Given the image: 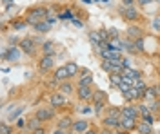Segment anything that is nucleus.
<instances>
[{"label": "nucleus", "instance_id": "obj_51", "mask_svg": "<svg viewBox=\"0 0 160 134\" xmlns=\"http://www.w3.org/2000/svg\"><path fill=\"white\" fill-rule=\"evenodd\" d=\"M149 2H153V0H138L140 6H144V4H149Z\"/></svg>", "mask_w": 160, "mask_h": 134}, {"label": "nucleus", "instance_id": "obj_18", "mask_svg": "<svg viewBox=\"0 0 160 134\" xmlns=\"http://www.w3.org/2000/svg\"><path fill=\"white\" fill-rule=\"evenodd\" d=\"M109 82L115 85V87H120L124 80H122V74H117V72H109Z\"/></svg>", "mask_w": 160, "mask_h": 134}, {"label": "nucleus", "instance_id": "obj_17", "mask_svg": "<svg viewBox=\"0 0 160 134\" xmlns=\"http://www.w3.org/2000/svg\"><path fill=\"white\" fill-rule=\"evenodd\" d=\"M73 123H75V122L71 120L69 116H64V118H62V120L58 122V127L66 131V129H73Z\"/></svg>", "mask_w": 160, "mask_h": 134}, {"label": "nucleus", "instance_id": "obj_28", "mask_svg": "<svg viewBox=\"0 0 160 134\" xmlns=\"http://www.w3.org/2000/svg\"><path fill=\"white\" fill-rule=\"evenodd\" d=\"M66 67H68V72H69V78H71V76H75V74H77V72L80 71V69H78V65H77L75 62L66 63Z\"/></svg>", "mask_w": 160, "mask_h": 134}, {"label": "nucleus", "instance_id": "obj_2", "mask_svg": "<svg viewBox=\"0 0 160 134\" xmlns=\"http://www.w3.org/2000/svg\"><path fill=\"white\" fill-rule=\"evenodd\" d=\"M120 13H122V16L126 18V20H129V22H135V20H138L140 18V15H138V11L135 9L133 6H124L122 9H120Z\"/></svg>", "mask_w": 160, "mask_h": 134}, {"label": "nucleus", "instance_id": "obj_26", "mask_svg": "<svg viewBox=\"0 0 160 134\" xmlns=\"http://www.w3.org/2000/svg\"><path fill=\"white\" fill-rule=\"evenodd\" d=\"M100 67H102L106 72H113V62H111V60H108V58H102Z\"/></svg>", "mask_w": 160, "mask_h": 134}, {"label": "nucleus", "instance_id": "obj_43", "mask_svg": "<svg viewBox=\"0 0 160 134\" xmlns=\"http://www.w3.org/2000/svg\"><path fill=\"white\" fill-rule=\"evenodd\" d=\"M104 109V103H95V113H100Z\"/></svg>", "mask_w": 160, "mask_h": 134}, {"label": "nucleus", "instance_id": "obj_22", "mask_svg": "<svg viewBox=\"0 0 160 134\" xmlns=\"http://www.w3.org/2000/svg\"><path fill=\"white\" fill-rule=\"evenodd\" d=\"M137 131H138L140 134H151V123H148V122H142V123L137 125Z\"/></svg>", "mask_w": 160, "mask_h": 134}, {"label": "nucleus", "instance_id": "obj_47", "mask_svg": "<svg viewBox=\"0 0 160 134\" xmlns=\"http://www.w3.org/2000/svg\"><path fill=\"white\" fill-rule=\"evenodd\" d=\"M122 4L129 7V6H133V4H135V0H122Z\"/></svg>", "mask_w": 160, "mask_h": 134}, {"label": "nucleus", "instance_id": "obj_50", "mask_svg": "<svg viewBox=\"0 0 160 134\" xmlns=\"http://www.w3.org/2000/svg\"><path fill=\"white\" fill-rule=\"evenodd\" d=\"M66 132H68V131H64V129H60V127H58V129H57L53 134H66Z\"/></svg>", "mask_w": 160, "mask_h": 134}, {"label": "nucleus", "instance_id": "obj_25", "mask_svg": "<svg viewBox=\"0 0 160 134\" xmlns=\"http://www.w3.org/2000/svg\"><path fill=\"white\" fill-rule=\"evenodd\" d=\"M26 25H28V22H26V20H11V27H13L15 31L26 29Z\"/></svg>", "mask_w": 160, "mask_h": 134}, {"label": "nucleus", "instance_id": "obj_37", "mask_svg": "<svg viewBox=\"0 0 160 134\" xmlns=\"http://www.w3.org/2000/svg\"><path fill=\"white\" fill-rule=\"evenodd\" d=\"M22 113H24V107H18V109H17L15 113H11V120H17V118H18V116H20Z\"/></svg>", "mask_w": 160, "mask_h": 134}, {"label": "nucleus", "instance_id": "obj_19", "mask_svg": "<svg viewBox=\"0 0 160 134\" xmlns=\"http://www.w3.org/2000/svg\"><path fill=\"white\" fill-rule=\"evenodd\" d=\"M122 45H124V49L128 53H140L138 49H137V45H135V42L133 40H124L122 42Z\"/></svg>", "mask_w": 160, "mask_h": 134}, {"label": "nucleus", "instance_id": "obj_38", "mask_svg": "<svg viewBox=\"0 0 160 134\" xmlns=\"http://www.w3.org/2000/svg\"><path fill=\"white\" fill-rule=\"evenodd\" d=\"M118 89H120V93H122V94H126V93H128V91L131 89V85H128V83L124 82V83H122V85L118 87Z\"/></svg>", "mask_w": 160, "mask_h": 134}, {"label": "nucleus", "instance_id": "obj_12", "mask_svg": "<svg viewBox=\"0 0 160 134\" xmlns=\"http://www.w3.org/2000/svg\"><path fill=\"white\" fill-rule=\"evenodd\" d=\"M88 129H89V123L86 120H78V122L73 123V132H77V134H84Z\"/></svg>", "mask_w": 160, "mask_h": 134}, {"label": "nucleus", "instance_id": "obj_40", "mask_svg": "<svg viewBox=\"0 0 160 134\" xmlns=\"http://www.w3.org/2000/svg\"><path fill=\"white\" fill-rule=\"evenodd\" d=\"M122 65H124L126 69H131V60H128V58H122Z\"/></svg>", "mask_w": 160, "mask_h": 134}, {"label": "nucleus", "instance_id": "obj_30", "mask_svg": "<svg viewBox=\"0 0 160 134\" xmlns=\"http://www.w3.org/2000/svg\"><path fill=\"white\" fill-rule=\"evenodd\" d=\"M93 100H95V103H104L106 102V94L102 91H97V93H93Z\"/></svg>", "mask_w": 160, "mask_h": 134}, {"label": "nucleus", "instance_id": "obj_10", "mask_svg": "<svg viewBox=\"0 0 160 134\" xmlns=\"http://www.w3.org/2000/svg\"><path fill=\"white\" fill-rule=\"evenodd\" d=\"M102 123L106 125V127H111V129H120V118L118 116H111V114H108V116L102 120Z\"/></svg>", "mask_w": 160, "mask_h": 134}, {"label": "nucleus", "instance_id": "obj_20", "mask_svg": "<svg viewBox=\"0 0 160 134\" xmlns=\"http://www.w3.org/2000/svg\"><path fill=\"white\" fill-rule=\"evenodd\" d=\"M49 27H51V24L48 20H42V22H38V24L35 25V29H37L38 33H48L49 31Z\"/></svg>", "mask_w": 160, "mask_h": 134}, {"label": "nucleus", "instance_id": "obj_3", "mask_svg": "<svg viewBox=\"0 0 160 134\" xmlns=\"http://www.w3.org/2000/svg\"><path fill=\"white\" fill-rule=\"evenodd\" d=\"M77 96H78L80 102H86V100L93 98V89H91V85H78V87H77Z\"/></svg>", "mask_w": 160, "mask_h": 134}, {"label": "nucleus", "instance_id": "obj_16", "mask_svg": "<svg viewBox=\"0 0 160 134\" xmlns=\"http://www.w3.org/2000/svg\"><path fill=\"white\" fill-rule=\"evenodd\" d=\"M42 53L44 54H55V42H42Z\"/></svg>", "mask_w": 160, "mask_h": 134}, {"label": "nucleus", "instance_id": "obj_46", "mask_svg": "<svg viewBox=\"0 0 160 134\" xmlns=\"http://www.w3.org/2000/svg\"><path fill=\"white\" fill-rule=\"evenodd\" d=\"M71 24H73V25H77V27H82V22L77 20V18H73V20H71Z\"/></svg>", "mask_w": 160, "mask_h": 134}, {"label": "nucleus", "instance_id": "obj_5", "mask_svg": "<svg viewBox=\"0 0 160 134\" xmlns=\"http://www.w3.org/2000/svg\"><path fill=\"white\" fill-rule=\"evenodd\" d=\"M18 47L24 53H28V54H33V53L37 51V45H35V40H33V38H22Z\"/></svg>", "mask_w": 160, "mask_h": 134}, {"label": "nucleus", "instance_id": "obj_49", "mask_svg": "<svg viewBox=\"0 0 160 134\" xmlns=\"http://www.w3.org/2000/svg\"><path fill=\"white\" fill-rule=\"evenodd\" d=\"M17 127H20V129L26 127V122H24V120H18V122H17Z\"/></svg>", "mask_w": 160, "mask_h": 134}, {"label": "nucleus", "instance_id": "obj_44", "mask_svg": "<svg viewBox=\"0 0 160 134\" xmlns=\"http://www.w3.org/2000/svg\"><path fill=\"white\" fill-rule=\"evenodd\" d=\"M151 109H160V102H158V98H155V103H151Z\"/></svg>", "mask_w": 160, "mask_h": 134}, {"label": "nucleus", "instance_id": "obj_53", "mask_svg": "<svg viewBox=\"0 0 160 134\" xmlns=\"http://www.w3.org/2000/svg\"><path fill=\"white\" fill-rule=\"evenodd\" d=\"M153 25H155V29H160V22H158V20L153 22Z\"/></svg>", "mask_w": 160, "mask_h": 134}, {"label": "nucleus", "instance_id": "obj_6", "mask_svg": "<svg viewBox=\"0 0 160 134\" xmlns=\"http://www.w3.org/2000/svg\"><path fill=\"white\" fill-rule=\"evenodd\" d=\"M37 118H38L40 122H49V120H53L55 118V111L53 109H46V107H42V109H38L37 111V114H35Z\"/></svg>", "mask_w": 160, "mask_h": 134}, {"label": "nucleus", "instance_id": "obj_34", "mask_svg": "<svg viewBox=\"0 0 160 134\" xmlns=\"http://www.w3.org/2000/svg\"><path fill=\"white\" fill-rule=\"evenodd\" d=\"M128 71H129V74L135 78V80H140V78H142V72H140L138 69H128Z\"/></svg>", "mask_w": 160, "mask_h": 134}, {"label": "nucleus", "instance_id": "obj_42", "mask_svg": "<svg viewBox=\"0 0 160 134\" xmlns=\"http://www.w3.org/2000/svg\"><path fill=\"white\" fill-rule=\"evenodd\" d=\"M109 35H111V38H118V31L113 27V29H109Z\"/></svg>", "mask_w": 160, "mask_h": 134}, {"label": "nucleus", "instance_id": "obj_41", "mask_svg": "<svg viewBox=\"0 0 160 134\" xmlns=\"http://www.w3.org/2000/svg\"><path fill=\"white\" fill-rule=\"evenodd\" d=\"M142 122H148V123L153 125V118H151V114H148V116H142Z\"/></svg>", "mask_w": 160, "mask_h": 134}, {"label": "nucleus", "instance_id": "obj_48", "mask_svg": "<svg viewBox=\"0 0 160 134\" xmlns=\"http://www.w3.org/2000/svg\"><path fill=\"white\" fill-rule=\"evenodd\" d=\"M33 134H46V129H44V127H40V129H37Z\"/></svg>", "mask_w": 160, "mask_h": 134}, {"label": "nucleus", "instance_id": "obj_29", "mask_svg": "<svg viewBox=\"0 0 160 134\" xmlns=\"http://www.w3.org/2000/svg\"><path fill=\"white\" fill-rule=\"evenodd\" d=\"M78 85H93V74H86L78 80Z\"/></svg>", "mask_w": 160, "mask_h": 134}, {"label": "nucleus", "instance_id": "obj_24", "mask_svg": "<svg viewBox=\"0 0 160 134\" xmlns=\"http://www.w3.org/2000/svg\"><path fill=\"white\" fill-rule=\"evenodd\" d=\"M26 22H28V25H33V27H35L38 22H42V18H40V16H37V15H31V13H28Z\"/></svg>", "mask_w": 160, "mask_h": 134}, {"label": "nucleus", "instance_id": "obj_1", "mask_svg": "<svg viewBox=\"0 0 160 134\" xmlns=\"http://www.w3.org/2000/svg\"><path fill=\"white\" fill-rule=\"evenodd\" d=\"M137 120L129 116H120V131H137Z\"/></svg>", "mask_w": 160, "mask_h": 134}, {"label": "nucleus", "instance_id": "obj_56", "mask_svg": "<svg viewBox=\"0 0 160 134\" xmlns=\"http://www.w3.org/2000/svg\"><path fill=\"white\" fill-rule=\"evenodd\" d=\"M113 134H128L126 131H118V132H113Z\"/></svg>", "mask_w": 160, "mask_h": 134}, {"label": "nucleus", "instance_id": "obj_55", "mask_svg": "<svg viewBox=\"0 0 160 134\" xmlns=\"http://www.w3.org/2000/svg\"><path fill=\"white\" fill-rule=\"evenodd\" d=\"M80 2H84V4H91L93 0H80Z\"/></svg>", "mask_w": 160, "mask_h": 134}, {"label": "nucleus", "instance_id": "obj_8", "mask_svg": "<svg viewBox=\"0 0 160 134\" xmlns=\"http://www.w3.org/2000/svg\"><path fill=\"white\" fill-rule=\"evenodd\" d=\"M20 56H22V49L17 47V45H9L8 47V58L6 60H9V62H18Z\"/></svg>", "mask_w": 160, "mask_h": 134}, {"label": "nucleus", "instance_id": "obj_21", "mask_svg": "<svg viewBox=\"0 0 160 134\" xmlns=\"http://www.w3.org/2000/svg\"><path fill=\"white\" fill-rule=\"evenodd\" d=\"M58 91H60L62 94H71V93H73V85H71V83L68 82V80H66V82H62V83H60Z\"/></svg>", "mask_w": 160, "mask_h": 134}, {"label": "nucleus", "instance_id": "obj_11", "mask_svg": "<svg viewBox=\"0 0 160 134\" xmlns=\"http://www.w3.org/2000/svg\"><path fill=\"white\" fill-rule=\"evenodd\" d=\"M53 78H55V80H58V82H66V80L69 78V72H68V67H66V65H62V67H58V69H57V72L53 74Z\"/></svg>", "mask_w": 160, "mask_h": 134}, {"label": "nucleus", "instance_id": "obj_7", "mask_svg": "<svg viewBox=\"0 0 160 134\" xmlns=\"http://www.w3.org/2000/svg\"><path fill=\"white\" fill-rule=\"evenodd\" d=\"M49 102H51V105H53V107H57V109H60V107H66V105H68V100L64 98V94H62V93L51 94Z\"/></svg>", "mask_w": 160, "mask_h": 134}, {"label": "nucleus", "instance_id": "obj_39", "mask_svg": "<svg viewBox=\"0 0 160 134\" xmlns=\"http://www.w3.org/2000/svg\"><path fill=\"white\" fill-rule=\"evenodd\" d=\"M46 20L49 22V24H55V22H57V16H53V13H48V16H46Z\"/></svg>", "mask_w": 160, "mask_h": 134}, {"label": "nucleus", "instance_id": "obj_13", "mask_svg": "<svg viewBox=\"0 0 160 134\" xmlns=\"http://www.w3.org/2000/svg\"><path fill=\"white\" fill-rule=\"evenodd\" d=\"M40 127H42V122H40L37 116H33L31 120H28V123H26V129H28L29 132H35V131L40 129Z\"/></svg>", "mask_w": 160, "mask_h": 134}, {"label": "nucleus", "instance_id": "obj_15", "mask_svg": "<svg viewBox=\"0 0 160 134\" xmlns=\"http://www.w3.org/2000/svg\"><path fill=\"white\" fill-rule=\"evenodd\" d=\"M128 38L129 40H137V38H142V29L137 27V25H131L128 29Z\"/></svg>", "mask_w": 160, "mask_h": 134}, {"label": "nucleus", "instance_id": "obj_45", "mask_svg": "<svg viewBox=\"0 0 160 134\" xmlns=\"http://www.w3.org/2000/svg\"><path fill=\"white\" fill-rule=\"evenodd\" d=\"M86 74H91L89 69H80V78H82V76H86Z\"/></svg>", "mask_w": 160, "mask_h": 134}, {"label": "nucleus", "instance_id": "obj_4", "mask_svg": "<svg viewBox=\"0 0 160 134\" xmlns=\"http://www.w3.org/2000/svg\"><path fill=\"white\" fill-rule=\"evenodd\" d=\"M38 69H40V72H42V74L53 69V54H44V56L40 58Z\"/></svg>", "mask_w": 160, "mask_h": 134}, {"label": "nucleus", "instance_id": "obj_36", "mask_svg": "<svg viewBox=\"0 0 160 134\" xmlns=\"http://www.w3.org/2000/svg\"><path fill=\"white\" fill-rule=\"evenodd\" d=\"M135 45H137V49L142 53L144 51V38H137V40H135Z\"/></svg>", "mask_w": 160, "mask_h": 134}, {"label": "nucleus", "instance_id": "obj_9", "mask_svg": "<svg viewBox=\"0 0 160 134\" xmlns=\"http://www.w3.org/2000/svg\"><path fill=\"white\" fill-rule=\"evenodd\" d=\"M122 116H129V118H140V111H138V105H126L122 107Z\"/></svg>", "mask_w": 160, "mask_h": 134}, {"label": "nucleus", "instance_id": "obj_58", "mask_svg": "<svg viewBox=\"0 0 160 134\" xmlns=\"http://www.w3.org/2000/svg\"><path fill=\"white\" fill-rule=\"evenodd\" d=\"M95 2H100V0H95Z\"/></svg>", "mask_w": 160, "mask_h": 134}, {"label": "nucleus", "instance_id": "obj_35", "mask_svg": "<svg viewBox=\"0 0 160 134\" xmlns=\"http://www.w3.org/2000/svg\"><path fill=\"white\" fill-rule=\"evenodd\" d=\"M138 111H140V118H142V116H148V114H151L149 109H148L146 105H138Z\"/></svg>", "mask_w": 160, "mask_h": 134}, {"label": "nucleus", "instance_id": "obj_32", "mask_svg": "<svg viewBox=\"0 0 160 134\" xmlns=\"http://www.w3.org/2000/svg\"><path fill=\"white\" fill-rule=\"evenodd\" d=\"M11 132H13V127L2 122V123H0V134H11Z\"/></svg>", "mask_w": 160, "mask_h": 134}, {"label": "nucleus", "instance_id": "obj_23", "mask_svg": "<svg viewBox=\"0 0 160 134\" xmlns=\"http://www.w3.org/2000/svg\"><path fill=\"white\" fill-rule=\"evenodd\" d=\"M146 98H160V85H151Z\"/></svg>", "mask_w": 160, "mask_h": 134}, {"label": "nucleus", "instance_id": "obj_33", "mask_svg": "<svg viewBox=\"0 0 160 134\" xmlns=\"http://www.w3.org/2000/svg\"><path fill=\"white\" fill-rule=\"evenodd\" d=\"M60 18H62V20H73L75 16H73V13H71L69 9H66V11L60 13Z\"/></svg>", "mask_w": 160, "mask_h": 134}, {"label": "nucleus", "instance_id": "obj_54", "mask_svg": "<svg viewBox=\"0 0 160 134\" xmlns=\"http://www.w3.org/2000/svg\"><path fill=\"white\" fill-rule=\"evenodd\" d=\"M2 2H4V4H8V6H9V4H13V0H2Z\"/></svg>", "mask_w": 160, "mask_h": 134}, {"label": "nucleus", "instance_id": "obj_31", "mask_svg": "<svg viewBox=\"0 0 160 134\" xmlns=\"http://www.w3.org/2000/svg\"><path fill=\"white\" fill-rule=\"evenodd\" d=\"M98 35H100V40H102V42H109V40H111L109 29H100Z\"/></svg>", "mask_w": 160, "mask_h": 134}, {"label": "nucleus", "instance_id": "obj_27", "mask_svg": "<svg viewBox=\"0 0 160 134\" xmlns=\"http://www.w3.org/2000/svg\"><path fill=\"white\" fill-rule=\"evenodd\" d=\"M88 36H89V40H91V44H93V45H98L100 42V35H98V31H89L88 33Z\"/></svg>", "mask_w": 160, "mask_h": 134}, {"label": "nucleus", "instance_id": "obj_52", "mask_svg": "<svg viewBox=\"0 0 160 134\" xmlns=\"http://www.w3.org/2000/svg\"><path fill=\"white\" fill-rule=\"evenodd\" d=\"M84 134H98V132H97V131H93V129H88Z\"/></svg>", "mask_w": 160, "mask_h": 134}, {"label": "nucleus", "instance_id": "obj_57", "mask_svg": "<svg viewBox=\"0 0 160 134\" xmlns=\"http://www.w3.org/2000/svg\"><path fill=\"white\" fill-rule=\"evenodd\" d=\"M102 2H109V0H102Z\"/></svg>", "mask_w": 160, "mask_h": 134}, {"label": "nucleus", "instance_id": "obj_14", "mask_svg": "<svg viewBox=\"0 0 160 134\" xmlns=\"http://www.w3.org/2000/svg\"><path fill=\"white\" fill-rule=\"evenodd\" d=\"M124 98H126L128 102H133V100H140L142 96H140V91L137 89V87H131L129 91H128V93L124 94Z\"/></svg>", "mask_w": 160, "mask_h": 134}]
</instances>
